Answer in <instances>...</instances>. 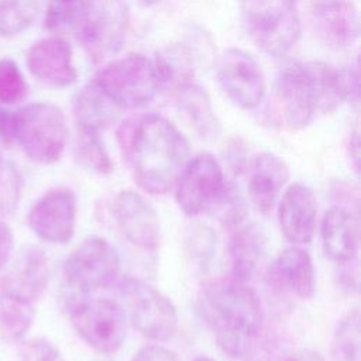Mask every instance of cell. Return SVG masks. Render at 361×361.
<instances>
[{
  "instance_id": "1",
  "label": "cell",
  "mask_w": 361,
  "mask_h": 361,
  "mask_svg": "<svg viewBox=\"0 0 361 361\" xmlns=\"http://www.w3.org/2000/svg\"><path fill=\"white\" fill-rule=\"evenodd\" d=\"M123 159L135 183L149 195H165L189 159V142L166 117L144 113L128 117L117 130Z\"/></svg>"
},
{
  "instance_id": "2",
  "label": "cell",
  "mask_w": 361,
  "mask_h": 361,
  "mask_svg": "<svg viewBox=\"0 0 361 361\" xmlns=\"http://www.w3.org/2000/svg\"><path fill=\"white\" fill-rule=\"evenodd\" d=\"M196 305L217 345L230 357H244L264 319L257 292L231 275L206 279L197 288Z\"/></svg>"
},
{
  "instance_id": "3",
  "label": "cell",
  "mask_w": 361,
  "mask_h": 361,
  "mask_svg": "<svg viewBox=\"0 0 361 361\" xmlns=\"http://www.w3.org/2000/svg\"><path fill=\"white\" fill-rule=\"evenodd\" d=\"M275 96L292 130L307 127L319 113H331L344 103L337 69L320 61L285 66L276 78Z\"/></svg>"
},
{
  "instance_id": "4",
  "label": "cell",
  "mask_w": 361,
  "mask_h": 361,
  "mask_svg": "<svg viewBox=\"0 0 361 361\" xmlns=\"http://www.w3.org/2000/svg\"><path fill=\"white\" fill-rule=\"evenodd\" d=\"M16 145L41 165L58 162L66 148L69 130L63 111L48 102H34L14 110Z\"/></svg>"
},
{
  "instance_id": "5",
  "label": "cell",
  "mask_w": 361,
  "mask_h": 361,
  "mask_svg": "<svg viewBox=\"0 0 361 361\" xmlns=\"http://www.w3.org/2000/svg\"><path fill=\"white\" fill-rule=\"evenodd\" d=\"M120 274V257L102 237H89L65 259L62 268L65 302L86 298L114 285Z\"/></svg>"
},
{
  "instance_id": "6",
  "label": "cell",
  "mask_w": 361,
  "mask_h": 361,
  "mask_svg": "<svg viewBox=\"0 0 361 361\" xmlns=\"http://www.w3.org/2000/svg\"><path fill=\"white\" fill-rule=\"evenodd\" d=\"M248 35L271 56L286 55L300 37L296 0H241Z\"/></svg>"
},
{
  "instance_id": "7",
  "label": "cell",
  "mask_w": 361,
  "mask_h": 361,
  "mask_svg": "<svg viewBox=\"0 0 361 361\" xmlns=\"http://www.w3.org/2000/svg\"><path fill=\"white\" fill-rule=\"evenodd\" d=\"M69 320L79 337L93 350L113 354L127 336V314L123 306L107 298H79L65 302Z\"/></svg>"
},
{
  "instance_id": "8",
  "label": "cell",
  "mask_w": 361,
  "mask_h": 361,
  "mask_svg": "<svg viewBox=\"0 0 361 361\" xmlns=\"http://www.w3.org/2000/svg\"><path fill=\"white\" fill-rule=\"evenodd\" d=\"M92 83L120 109L140 107L151 102L159 89L152 59L140 54L109 62Z\"/></svg>"
},
{
  "instance_id": "9",
  "label": "cell",
  "mask_w": 361,
  "mask_h": 361,
  "mask_svg": "<svg viewBox=\"0 0 361 361\" xmlns=\"http://www.w3.org/2000/svg\"><path fill=\"white\" fill-rule=\"evenodd\" d=\"M114 285L124 300L131 326L141 336L155 343H165L175 336L178 313L169 298L133 278L117 279Z\"/></svg>"
},
{
  "instance_id": "10",
  "label": "cell",
  "mask_w": 361,
  "mask_h": 361,
  "mask_svg": "<svg viewBox=\"0 0 361 361\" xmlns=\"http://www.w3.org/2000/svg\"><path fill=\"white\" fill-rule=\"evenodd\" d=\"M128 20L126 0H85L75 25L78 39L92 59H106L121 49Z\"/></svg>"
},
{
  "instance_id": "11",
  "label": "cell",
  "mask_w": 361,
  "mask_h": 361,
  "mask_svg": "<svg viewBox=\"0 0 361 361\" xmlns=\"http://www.w3.org/2000/svg\"><path fill=\"white\" fill-rule=\"evenodd\" d=\"M227 178L220 162L209 152L188 159L179 173L173 190L178 207L189 217L206 213L213 204Z\"/></svg>"
},
{
  "instance_id": "12",
  "label": "cell",
  "mask_w": 361,
  "mask_h": 361,
  "mask_svg": "<svg viewBox=\"0 0 361 361\" xmlns=\"http://www.w3.org/2000/svg\"><path fill=\"white\" fill-rule=\"evenodd\" d=\"M216 78L224 94L241 109L257 107L265 96L264 72L257 59L244 49H226L217 59Z\"/></svg>"
},
{
  "instance_id": "13",
  "label": "cell",
  "mask_w": 361,
  "mask_h": 361,
  "mask_svg": "<svg viewBox=\"0 0 361 361\" xmlns=\"http://www.w3.org/2000/svg\"><path fill=\"white\" fill-rule=\"evenodd\" d=\"M78 216L76 193L65 186L47 190L31 207L27 224L42 241L65 244L75 234Z\"/></svg>"
},
{
  "instance_id": "14",
  "label": "cell",
  "mask_w": 361,
  "mask_h": 361,
  "mask_svg": "<svg viewBox=\"0 0 361 361\" xmlns=\"http://www.w3.org/2000/svg\"><path fill=\"white\" fill-rule=\"evenodd\" d=\"M111 213L124 238L142 251H155L161 243L157 212L137 192L126 189L116 195Z\"/></svg>"
},
{
  "instance_id": "15",
  "label": "cell",
  "mask_w": 361,
  "mask_h": 361,
  "mask_svg": "<svg viewBox=\"0 0 361 361\" xmlns=\"http://www.w3.org/2000/svg\"><path fill=\"white\" fill-rule=\"evenodd\" d=\"M49 279L51 267L45 251L28 247L0 276V293L35 303L47 292Z\"/></svg>"
},
{
  "instance_id": "16",
  "label": "cell",
  "mask_w": 361,
  "mask_h": 361,
  "mask_svg": "<svg viewBox=\"0 0 361 361\" xmlns=\"http://www.w3.org/2000/svg\"><path fill=\"white\" fill-rule=\"evenodd\" d=\"M30 73L48 86L66 87L78 80L71 44L59 37H48L34 42L25 55Z\"/></svg>"
},
{
  "instance_id": "17",
  "label": "cell",
  "mask_w": 361,
  "mask_h": 361,
  "mask_svg": "<svg viewBox=\"0 0 361 361\" xmlns=\"http://www.w3.org/2000/svg\"><path fill=\"white\" fill-rule=\"evenodd\" d=\"M278 219L285 238L293 245L312 241L316 231L317 204L313 190L300 182L289 185L278 206Z\"/></svg>"
},
{
  "instance_id": "18",
  "label": "cell",
  "mask_w": 361,
  "mask_h": 361,
  "mask_svg": "<svg viewBox=\"0 0 361 361\" xmlns=\"http://www.w3.org/2000/svg\"><path fill=\"white\" fill-rule=\"evenodd\" d=\"M272 286L292 293L300 299H309L316 290V271L307 251L299 245L282 250L268 269Z\"/></svg>"
},
{
  "instance_id": "19",
  "label": "cell",
  "mask_w": 361,
  "mask_h": 361,
  "mask_svg": "<svg viewBox=\"0 0 361 361\" xmlns=\"http://www.w3.org/2000/svg\"><path fill=\"white\" fill-rule=\"evenodd\" d=\"M319 38L334 48H348L358 39L360 18L351 0H320L313 11Z\"/></svg>"
},
{
  "instance_id": "20",
  "label": "cell",
  "mask_w": 361,
  "mask_h": 361,
  "mask_svg": "<svg viewBox=\"0 0 361 361\" xmlns=\"http://www.w3.org/2000/svg\"><path fill=\"white\" fill-rule=\"evenodd\" d=\"M322 245L326 257L337 265L351 262L358 254V220L343 206L330 207L322 219Z\"/></svg>"
},
{
  "instance_id": "21",
  "label": "cell",
  "mask_w": 361,
  "mask_h": 361,
  "mask_svg": "<svg viewBox=\"0 0 361 361\" xmlns=\"http://www.w3.org/2000/svg\"><path fill=\"white\" fill-rule=\"evenodd\" d=\"M289 178L285 161L274 152L258 154L251 165L248 197L264 214L269 213Z\"/></svg>"
},
{
  "instance_id": "22",
  "label": "cell",
  "mask_w": 361,
  "mask_h": 361,
  "mask_svg": "<svg viewBox=\"0 0 361 361\" xmlns=\"http://www.w3.org/2000/svg\"><path fill=\"white\" fill-rule=\"evenodd\" d=\"M231 231L227 245L230 275L248 282L265 259L268 238L264 228L257 223H243Z\"/></svg>"
},
{
  "instance_id": "23",
  "label": "cell",
  "mask_w": 361,
  "mask_h": 361,
  "mask_svg": "<svg viewBox=\"0 0 361 361\" xmlns=\"http://www.w3.org/2000/svg\"><path fill=\"white\" fill-rule=\"evenodd\" d=\"M120 110L92 82L85 85L73 99V116L78 130L100 134L116 121Z\"/></svg>"
},
{
  "instance_id": "24",
  "label": "cell",
  "mask_w": 361,
  "mask_h": 361,
  "mask_svg": "<svg viewBox=\"0 0 361 361\" xmlns=\"http://www.w3.org/2000/svg\"><path fill=\"white\" fill-rule=\"evenodd\" d=\"M193 52L183 44H173L162 48L152 59L159 87L182 90L193 83L195 76Z\"/></svg>"
},
{
  "instance_id": "25",
  "label": "cell",
  "mask_w": 361,
  "mask_h": 361,
  "mask_svg": "<svg viewBox=\"0 0 361 361\" xmlns=\"http://www.w3.org/2000/svg\"><path fill=\"white\" fill-rule=\"evenodd\" d=\"M178 93V109L185 121L200 138H216L220 131V123L207 92L199 85L190 83Z\"/></svg>"
},
{
  "instance_id": "26",
  "label": "cell",
  "mask_w": 361,
  "mask_h": 361,
  "mask_svg": "<svg viewBox=\"0 0 361 361\" xmlns=\"http://www.w3.org/2000/svg\"><path fill=\"white\" fill-rule=\"evenodd\" d=\"M34 317V303L0 293V338L20 340L31 329Z\"/></svg>"
},
{
  "instance_id": "27",
  "label": "cell",
  "mask_w": 361,
  "mask_h": 361,
  "mask_svg": "<svg viewBox=\"0 0 361 361\" xmlns=\"http://www.w3.org/2000/svg\"><path fill=\"white\" fill-rule=\"evenodd\" d=\"M75 158L80 166L97 175H109L114 169V164L100 138V134L94 131L78 130Z\"/></svg>"
},
{
  "instance_id": "28",
  "label": "cell",
  "mask_w": 361,
  "mask_h": 361,
  "mask_svg": "<svg viewBox=\"0 0 361 361\" xmlns=\"http://www.w3.org/2000/svg\"><path fill=\"white\" fill-rule=\"evenodd\" d=\"M228 230L237 228L247 217V203L237 185L227 179L221 192L206 212Z\"/></svg>"
},
{
  "instance_id": "29",
  "label": "cell",
  "mask_w": 361,
  "mask_h": 361,
  "mask_svg": "<svg viewBox=\"0 0 361 361\" xmlns=\"http://www.w3.org/2000/svg\"><path fill=\"white\" fill-rule=\"evenodd\" d=\"M360 312L353 309L337 323L333 337V361H360Z\"/></svg>"
},
{
  "instance_id": "30",
  "label": "cell",
  "mask_w": 361,
  "mask_h": 361,
  "mask_svg": "<svg viewBox=\"0 0 361 361\" xmlns=\"http://www.w3.org/2000/svg\"><path fill=\"white\" fill-rule=\"evenodd\" d=\"M39 0H0V37H14L32 25Z\"/></svg>"
},
{
  "instance_id": "31",
  "label": "cell",
  "mask_w": 361,
  "mask_h": 361,
  "mask_svg": "<svg viewBox=\"0 0 361 361\" xmlns=\"http://www.w3.org/2000/svg\"><path fill=\"white\" fill-rule=\"evenodd\" d=\"M186 250L197 268L206 269L216 252V234L204 223H193L186 235Z\"/></svg>"
},
{
  "instance_id": "32",
  "label": "cell",
  "mask_w": 361,
  "mask_h": 361,
  "mask_svg": "<svg viewBox=\"0 0 361 361\" xmlns=\"http://www.w3.org/2000/svg\"><path fill=\"white\" fill-rule=\"evenodd\" d=\"M23 176L13 162L0 165V217L16 213L23 195Z\"/></svg>"
},
{
  "instance_id": "33",
  "label": "cell",
  "mask_w": 361,
  "mask_h": 361,
  "mask_svg": "<svg viewBox=\"0 0 361 361\" xmlns=\"http://www.w3.org/2000/svg\"><path fill=\"white\" fill-rule=\"evenodd\" d=\"M28 86L20 66L10 58L0 59V103L16 104L25 99Z\"/></svg>"
},
{
  "instance_id": "34",
  "label": "cell",
  "mask_w": 361,
  "mask_h": 361,
  "mask_svg": "<svg viewBox=\"0 0 361 361\" xmlns=\"http://www.w3.org/2000/svg\"><path fill=\"white\" fill-rule=\"evenodd\" d=\"M85 0H45L44 25L49 31L75 27L83 10Z\"/></svg>"
},
{
  "instance_id": "35",
  "label": "cell",
  "mask_w": 361,
  "mask_h": 361,
  "mask_svg": "<svg viewBox=\"0 0 361 361\" xmlns=\"http://www.w3.org/2000/svg\"><path fill=\"white\" fill-rule=\"evenodd\" d=\"M21 361H65L58 347L45 338L30 340L23 351Z\"/></svg>"
},
{
  "instance_id": "36",
  "label": "cell",
  "mask_w": 361,
  "mask_h": 361,
  "mask_svg": "<svg viewBox=\"0 0 361 361\" xmlns=\"http://www.w3.org/2000/svg\"><path fill=\"white\" fill-rule=\"evenodd\" d=\"M337 80L343 102L357 104L358 102V71L353 66L337 69Z\"/></svg>"
},
{
  "instance_id": "37",
  "label": "cell",
  "mask_w": 361,
  "mask_h": 361,
  "mask_svg": "<svg viewBox=\"0 0 361 361\" xmlns=\"http://www.w3.org/2000/svg\"><path fill=\"white\" fill-rule=\"evenodd\" d=\"M131 361H179V358L172 350L161 344H151L142 347Z\"/></svg>"
},
{
  "instance_id": "38",
  "label": "cell",
  "mask_w": 361,
  "mask_h": 361,
  "mask_svg": "<svg viewBox=\"0 0 361 361\" xmlns=\"http://www.w3.org/2000/svg\"><path fill=\"white\" fill-rule=\"evenodd\" d=\"M14 251V234L8 223L0 219V271L11 261Z\"/></svg>"
},
{
  "instance_id": "39",
  "label": "cell",
  "mask_w": 361,
  "mask_h": 361,
  "mask_svg": "<svg viewBox=\"0 0 361 361\" xmlns=\"http://www.w3.org/2000/svg\"><path fill=\"white\" fill-rule=\"evenodd\" d=\"M0 141L7 147L16 144V114L6 107H0Z\"/></svg>"
},
{
  "instance_id": "40",
  "label": "cell",
  "mask_w": 361,
  "mask_h": 361,
  "mask_svg": "<svg viewBox=\"0 0 361 361\" xmlns=\"http://www.w3.org/2000/svg\"><path fill=\"white\" fill-rule=\"evenodd\" d=\"M227 161H228V166L231 168V171L237 175V173H243L247 169V155L245 152H241V149L237 145H233L227 154Z\"/></svg>"
},
{
  "instance_id": "41",
  "label": "cell",
  "mask_w": 361,
  "mask_h": 361,
  "mask_svg": "<svg viewBox=\"0 0 361 361\" xmlns=\"http://www.w3.org/2000/svg\"><path fill=\"white\" fill-rule=\"evenodd\" d=\"M285 361H324L322 354L314 350H299L289 355Z\"/></svg>"
},
{
  "instance_id": "42",
  "label": "cell",
  "mask_w": 361,
  "mask_h": 361,
  "mask_svg": "<svg viewBox=\"0 0 361 361\" xmlns=\"http://www.w3.org/2000/svg\"><path fill=\"white\" fill-rule=\"evenodd\" d=\"M358 145H360V137H358V131L355 130L350 137V154H353V161L357 171H358V155H360Z\"/></svg>"
},
{
  "instance_id": "43",
  "label": "cell",
  "mask_w": 361,
  "mask_h": 361,
  "mask_svg": "<svg viewBox=\"0 0 361 361\" xmlns=\"http://www.w3.org/2000/svg\"><path fill=\"white\" fill-rule=\"evenodd\" d=\"M142 6H145V7H151V6H155V4H158L161 0H138Z\"/></svg>"
},
{
  "instance_id": "44",
  "label": "cell",
  "mask_w": 361,
  "mask_h": 361,
  "mask_svg": "<svg viewBox=\"0 0 361 361\" xmlns=\"http://www.w3.org/2000/svg\"><path fill=\"white\" fill-rule=\"evenodd\" d=\"M193 361H214V360H212V358H209V357H197V358H195Z\"/></svg>"
},
{
  "instance_id": "45",
  "label": "cell",
  "mask_w": 361,
  "mask_h": 361,
  "mask_svg": "<svg viewBox=\"0 0 361 361\" xmlns=\"http://www.w3.org/2000/svg\"><path fill=\"white\" fill-rule=\"evenodd\" d=\"M3 161H4V159H3V157H1V154H0V165L3 164Z\"/></svg>"
}]
</instances>
